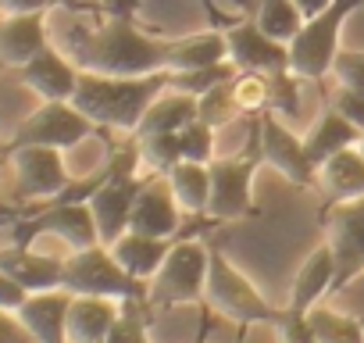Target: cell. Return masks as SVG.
I'll list each match as a JSON object with an SVG mask.
<instances>
[{"mask_svg": "<svg viewBox=\"0 0 364 343\" xmlns=\"http://www.w3.org/2000/svg\"><path fill=\"white\" fill-rule=\"evenodd\" d=\"M215 125L193 118L178 129V143H182V161H200V164H211L215 161Z\"/></svg>", "mask_w": 364, "mask_h": 343, "instance_id": "4dcf8cb0", "label": "cell"}, {"mask_svg": "<svg viewBox=\"0 0 364 343\" xmlns=\"http://www.w3.org/2000/svg\"><path fill=\"white\" fill-rule=\"evenodd\" d=\"M68 58L82 72L100 75H154V72H190L229 61L225 33L208 29L193 36H154L129 15H104L97 26H75L65 36Z\"/></svg>", "mask_w": 364, "mask_h": 343, "instance_id": "6da1fadb", "label": "cell"}, {"mask_svg": "<svg viewBox=\"0 0 364 343\" xmlns=\"http://www.w3.org/2000/svg\"><path fill=\"white\" fill-rule=\"evenodd\" d=\"M232 93L243 115L268 111V72H240L232 79Z\"/></svg>", "mask_w": 364, "mask_h": 343, "instance_id": "d6a6232c", "label": "cell"}, {"mask_svg": "<svg viewBox=\"0 0 364 343\" xmlns=\"http://www.w3.org/2000/svg\"><path fill=\"white\" fill-rule=\"evenodd\" d=\"M4 157H11L15 164L18 194L26 201H54L72 183L58 147H15V150H4Z\"/></svg>", "mask_w": 364, "mask_h": 343, "instance_id": "7c38bea8", "label": "cell"}, {"mask_svg": "<svg viewBox=\"0 0 364 343\" xmlns=\"http://www.w3.org/2000/svg\"><path fill=\"white\" fill-rule=\"evenodd\" d=\"M318 86H321V83H318ZM321 97H325V107H336L339 115H346V118L364 132V97H360V93H353V90H346V86L336 83V90H325V86H321Z\"/></svg>", "mask_w": 364, "mask_h": 343, "instance_id": "d590c367", "label": "cell"}, {"mask_svg": "<svg viewBox=\"0 0 364 343\" xmlns=\"http://www.w3.org/2000/svg\"><path fill=\"white\" fill-rule=\"evenodd\" d=\"M257 122H261V157L275 172H282V179H289L293 186H300V190L314 186L318 164L311 161L307 143L289 125H282V118L275 111H257Z\"/></svg>", "mask_w": 364, "mask_h": 343, "instance_id": "8fae6325", "label": "cell"}, {"mask_svg": "<svg viewBox=\"0 0 364 343\" xmlns=\"http://www.w3.org/2000/svg\"><path fill=\"white\" fill-rule=\"evenodd\" d=\"M229 61L240 72H286L289 68V43L268 36L257 19H243L240 26L225 29Z\"/></svg>", "mask_w": 364, "mask_h": 343, "instance_id": "4fadbf2b", "label": "cell"}, {"mask_svg": "<svg viewBox=\"0 0 364 343\" xmlns=\"http://www.w3.org/2000/svg\"><path fill=\"white\" fill-rule=\"evenodd\" d=\"M268 111L279 118H296L300 115V75L286 72H268Z\"/></svg>", "mask_w": 364, "mask_h": 343, "instance_id": "f546056e", "label": "cell"}, {"mask_svg": "<svg viewBox=\"0 0 364 343\" xmlns=\"http://www.w3.org/2000/svg\"><path fill=\"white\" fill-rule=\"evenodd\" d=\"M90 4L100 15H129V19H136V11H139V0H90Z\"/></svg>", "mask_w": 364, "mask_h": 343, "instance_id": "60d3db41", "label": "cell"}, {"mask_svg": "<svg viewBox=\"0 0 364 343\" xmlns=\"http://www.w3.org/2000/svg\"><path fill=\"white\" fill-rule=\"evenodd\" d=\"M321 222L328 233V247L336 258L332 290H343L350 279L364 272V197L357 201H328L321 208Z\"/></svg>", "mask_w": 364, "mask_h": 343, "instance_id": "9c48e42d", "label": "cell"}, {"mask_svg": "<svg viewBox=\"0 0 364 343\" xmlns=\"http://www.w3.org/2000/svg\"><path fill=\"white\" fill-rule=\"evenodd\" d=\"M0 154H4V143H0Z\"/></svg>", "mask_w": 364, "mask_h": 343, "instance_id": "f6af8a7d", "label": "cell"}, {"mask_svg": "<svg viewBox=\"0 0 364 343\" xmlns=\"http://www.w3.org/2000/svg\"><path fill=\"white\" fill-rule=\"evenodd\" d=\"M40 233H54L58 240H65L72 250H86L93 243H100L97 233V218L90 211V204H65V201H47L33 218L15 226V243L18 247H33V240Z\"/></svg>", "mask_w": 364, "mask_h": 343, "instance_id": "30bf717a", "label": "cell"}, {"mask_svg": "<svg viewBox=\"0 0 364 343\" xmlns=\"http://www.w3.org/2000/svg\"><path fill=\"white\" fill-rule=\"evenodd\" d=\"M182 229V208L168 186L164 176L150 172L136 204H132V218H129V233H143V236H161V240H178Z\"/></svg>", "mask_w": 364, "mask_h": 343, "instance_id": "5bb4252c", "label": "cell"}, {"mask_svg": "<svg viewBox=\"0 0 364 343\" xmlns=\"http://www.w3.org/2000/svg\"><path fill=\"white\" fill-rule=\"evenodd\" d=\"M197 118V97L178 93V90H164L143 115L139 129L132 136H154V132H178L186 122Z\"/></svg>", "mask_w": 364, "mask_h": 343, "instance_id": "d4e9b609", "label": "cell"}, {"mask_svg": "<svg viewBox=\"0 0 364 343\" xmlns=\"http://www.w3.org/2000/svg\"><path fill=\"white\" fill-rule=\"evenodd\" d=\"M93 132H97V125L72 100H43L15 129V136H11V143H4V150H15V147H58V150H68V147L82 143Z\"/></svg>", "mask_w": 364, "mask_h": 343, "instance_id": "ba28073f", "label": "cell"}, {"mask_svg": "<svg viewBox=\"0 0 364 343\" xmlns=\"http://www.w3.org/2000/svg\"><path fill=\"white\" fill-rule=\"evenodd\" d=\"M26 300H29V290H26L22 283H15L8 272H0V307L18 315V307H22Z\"/></svg>", "mask_w": 364, "mask_h": 343, "instance_id": "74e56055", "label": "cell"}, {"mask_svg": "<svg viewBox=\"0 0 364 343\" xmlns=\"http://www.w3.org/2000/svg\"><path fill=\"white\" fill-rule=\"evenodd\" d=\"M61 286L72 297H111V300H146V283L132 279L111 247L93 243L86 250H72L65 258Z\"/></svg>", "mask_w": 364, "mask_h": 343, "instance_id": "8992f818", "label": "cell"}, {"mask_svg": "<svg viewBox=\"0 0 364 343\" xmlns=\"http://www.w3.org/2000/svg\"><path fill=\"white\" fill-rule=\"evenodd\" d=\"M197 4L204 8V15H208V26H211V29H222V33H225V29H232V26H240V22H243V19H236L232 11L218 8L215 0H197Z\"/></svg>", "mask_w": 364, "mask_h": 343, "instance_id": "ab89813d", "label": "cell"}, {"mask_svg": "<svg viewBox=\"0 0 364 343\" xmlns=\"http://www.w3.org/2000/svg\"><path fill=\"white\" fill-rule=\"evenodd\" d=\"M272 325H275V336H279V343H318V336H314V325H311V315H307V311H300V307L275 311Z\"/></svg>", "mask_w": 364, "mask_h": 343, "instance_id": "836d02e7", "label": "cell"}, {"mask_svg": "<svg viewBox=\"0 0 364 343\" xmlns=\"http://www.w3.org/2000/svg\"><path fill=\"white\" fill-rule=\"evenodd\" d=\"M357 147H360V150H364V139H360V143H357Z\"/></svg>", "mask_w": 364, "mask_h": 343, "instance_id": "ee69618b", "label": "cell"}, {"mask_svg": "<svg viewBox=\"0 0 364 343\" xmlns=\"http://www.w3.org/2000/svg\"><path fill=\"white\" fill-rule=\"evenodd\" d=\"M0 272H8L29 293H43V290H58L61 286L65 258H47V254H36L33 247L11 243L8 250H0Z\"/></svg>", "mask_w": 364, "mask_h": 343, "instance_id": "ac0fdd59", "label": "cell"}, {"mask_svg": "<svg viewBox=\"0 0 364 343\" xmlns=\"http://www.w3.org/2000/svg\"><path fill=\"white\" fill-rule=\"evenodd\" d=\"M328 75H336L339 86H346V90H353V93L364 97V51H343L339 47Z\"/></svg>", "mask_w": 364, "mask_h": 343, "instance_id": "e575fe53", "label": "cell"}, {"mask_svg": "<svg viewBox=\"0 0 364 343\" xmlns=\"http://www.w3.org/2000/svg\"><path fill=\"white\" fill-rule=\"evenodd\" d=\"M318 176H321V183L328 190V201H357V197H364V150L357 143L336 150L328 161H321Z\"/></svg>", "mask_w": 364, "mask_h": 343, "instance_id": "44dd1931", "label": "cell"}, {"mask_svg": "<svg viewBox=\"0 0 364 343\" xmlns=\"http://www.w3.org/2000/svg\"><path fill=\"white\" fill-rule=\"evenodd\" d=\"M139 139V154H143V164L157 176H168V172L182 161V143H178V132H154V136H136Z\"/></svg>", "mask_w": 364, "mask_h": 343, "instance_id": "83f0119b", "label": "cell"}, {"mask_svg": "<svg viewBox=\"0 0 364 343\" xmlns=\"http://www.w3.org/2000/svg\"><path fill=\"white\" fill-rule=\"evenodd\" d=\"M208 329H211V318H204V329H200V336L193 343H208Z\"/></svg>", "mask_w": 364, "mask_h": 343, "instance_id": "7bdbcfd3", "label": "cell"}, {"mask_svg": "<svg viewBox=\"0 0 364 343\" xmlns=\"http://www.w3.org/2000/svg\"><path fill=\"white\" fill-rule=\"evenodd\" d=\"M208 268H211V247L204 240H175L164 265L146 283L150 307H178L204 300Z\"/></svg>", "mask_w": 364, "mask_h": 343, "instance_id": "277c9868", "label": "cell"}, {"mask_svg": "<svg viewBox=\"0 0 364 343\" xmlns=\"http://www.w3.org/2000/svg\"><path fill=\"white\" fill-rule=\"evenodd\" d=\"M125 307H122V315H118V322H114V329H111V336H107V343H150V304L143 307V311H136V304L139 300H122Z\"/></svg>", "mask_w": 364, "mask_h": 343, "instance_id": "1f68e13d", "label": "cell"}, {"mask_svg": "<svg viewBox=\"0 0 364 343\" xmlns=\"http://www.w3.org/2000/svg\"><path fill=\"white\" fill-rule=\"evenodd\" d=\"M332 279H336V258H332V247L321 243L296 272L293 279V293H289V307H300V311H311L328 290H332Z\"/></svg>", "mask_w": 364, "mask_h": 343, "instance_id": "7402d4cb", "label": "cell"}, {"mask_svg": "<svg viewBox=\"0 0 364 343\" xmlns=\"http://www.w3.org/2000/svg\"><path fill=\"white\" fill-rule=\"evenodd\" d=\"M204 300L229 315L232 322L240 325H250V322H272L275 318V307L254 290V283L222 254V250H211V268H208V290H204Z\"/></svg>", "mask_w": 364, "mask_h": 343, "instance_id": "52a82bcc", "label": "cell"}, {"mask_svg": "<svg viewBox=\"0 0 364 343\" xmlns=\"http://www.w3.org/2000/svg\"><path fill=\"white\" fill-rule=\"evenodd\" d=\"M236 115H243V111H240V104H236L232 79L222 83V86H211L204 97H197V118L208 122V125H215V129H225Z\"/></svg>", "mask_w": 364, "mask_h": 343, "instance_id": "f1b7e54d", "label": "cell"}, {"mask_svg": "<svg viewBox=\"0 0 364 343\" xmlns=\"http://www.w3.org/2000/svg\"><path fill=\"white\" fill-rule=\"evenodd\" d=\"M364 0H332L325 11L304 22V29L289 40V72L311 83H325L332 61L339 54V29Z\"/></svg>", "mask_w": 364, "mask_h": 343, "instance_id": "5b68a950", "label": "cell"}, {"mask_svg": "<svg viewBox=\"0 0 364 343\" xmlns=\"http://www.w3.org/2000/svg\"><path fill=\"white\" fill-rule=\"evenodd\" d=\"M50 47L47 15H0V65L22 68Z\"/></svg>", "mask_w": 364, "mask_h": 343, "instance_id": "e0dca14e", "label": "cell"}, {"mask_svg": "<svg viewBox=\"0 0 364 343\" xmlns=\"http://www.w3.org/2000/svg\"><path fill=\"white\" fill-rule=\"evenodd\" d=\"M360 139H364V132H360L346 115H339L336 107H325L321 118H318V125L304 136L307 154H311V161H314L318 168H321V161H328L336 150L353 147V143H360Z\"/></svg>", "mask_w": 364, "mask_h": 343, "instance_id": "603a6c76", "label": "cell"}, {"mask_svg": "<svg viewBox=\"0 0 364 343\" xmlns=\"http://www.w3.org/2000/svg\"><path fill=\"white\" fill-rule=\"evenodd\" d=\"M0 343H36V339L29 336V329L22 325V318L15 311L0 307Z\"/></svg>", "mask_w": 364, "mask_h": 343, "instance_id": "f35d334b", "label": "cell"}, {"mask_svg": "<svg viewBox=\"0 0 364 343\" xmlns=\"http://www.w3.org/2000/svg\"><path fill=\"white\" fill-rule=\"evenodd\" d=\"M171 90V72H154V75H100V72H82L72 104L97 125V129H122L136 132L146 107Z\"/></svg>", "mask_w": 364, "mask_h": 343, "instance_id": "7a4b0ae2", "label": "cell"}, {"mask_svg": "<svg viewBox=\"0 0 364 343\" xmlns=\"http://www.w3.org/2000/svg\"><path fill=\"white\" fill-rule=\"evenodd\" d=\"M122 300H111V297H72V307H68V325H65V336L68 343H107L122 307Z\"/></svg>", "mask_w": 364, "mask_h": 343, "instance_id": "d6986e66", "label": "cell"}, {"mask_svg": "<svg viewBox=\"0 0 364 343\" xmlns=\"http://www.w3.org/2000/svg\"><path fill=\"white\" fill-rule=\"evenodd\" d=\"M311 325H314V336L318 343H364V325L350 315H339L332 307H311Z\"/></svg>", "mask_w": 364, "mask_h": 343, "instance_id": "4316f807", "label": "cell"}, {"mask_svg": "<svg viewBox=\"0 0 364 343\" xmlns=\"http://www.w3.org/2000/svg\"><path fill=\"white\" fill-rule=\"evenodd\" d=\"M304 22H307V19H304V11L296 8V0H261L257 26H261L268 36L289 43V40L304 29Z\"/></svg>", "mask_w": 364, "mask_h": 343, "instance_id": "484cf974", "label": "cell"}, {"mask_svg": "<svg viewBox=\"0 0 364 343\" xmlns=\"http://www.w3.org/2000/svg\"><path fill=\"white\" fill-rule=\"evenodd\" d=\"M18 75H22V83H26L40 100H72L82 68H79L65 51H58V47L50 43V47H43L33 61H26V65L18 68Z\"/></svg>", "mask_w": 364, "mask_h": 343, "instance_id": "9a60e30c", "label": "cell"}, {"mask_svg": "<svg viewBox=\"0 0 364 343\" xmlns=\"http://www.w3.org/2000/svg\"><path fill=\"white\" fill-rule=\"evenodd\" d=\"M247 143L250 147L243 154L211 161V204H208L211 222H236V218L257 215L254 197H250L254 172L264 161L261 157V122H257V115H250V139Z\"/></svg>", "mask_w": 364, "mask_h": 343, "instance_id": "3957f363", "label": "cell"}, {"mask_svg": "<svg viewBox=\"0 0 364 343\" xmlns=\"http://www.w3.org/2000/svg\"><path fill=\"white\" fill-rule=\"evenodd\" d=\"M175 240H161V236H143V233H122L114 243H111V254L118 258V265L139 279V283H150L157 275V268L164 265L168 250H171Z\"/></svg>", "mask_w": 364, "mask_h": 343, "instance_id": "ffe728a7", "label": "cell"}, {"mask_svg": "<svg viewBox=\"0 0 364 343\" xmlns=\"http://www.w3.org/2000/svg\"><path fill=\"white\" fill-rule=\"evenodd\" d=\"M68 307H72V293L65 286H58V290L29 293V300L18 307V318L36 343H68V336H65Z\"/></svg>", "mask_w": 364, "mask_h": 343, "instance_id": "2e32d148", "label": "cell"}, {"mask_svg": "<svg viewBox=\"0 0 364 343\" xmlns=\"http://www.w3.org/2000/svg\"><path fill=\"white\" fill-rule=\"evenodd\" d=\"M50 8H75L72 0H0V15H47Z\"/></svg>", "mask_w": 364, "mask_h": 343, "instance_id": "8d00e7d4", "label": "cell"}, {"mask_svg": "<svg viewBox=\"0 0 364 343\" xmlns=\"http://www.w3.org/2000/svg\"><path fill=\"white\" fill-rule=\"evenodd\" d=\"M332 4V0H296V8L304 11V19H314L318 11H325Z\"/></svg>", "mask_w": 364, "mask_h": 343, "instance_id": "b9f144b4", "label": "cell"}, {"mask_svg": "<svg viewBox=\"0 0 364 343\" xmlns=\"http://www.w3.org/2000/svg\"><path fill=\"white\" fill-rule=\"evenodd\" d=\"M164 179H168L178 208L186 215H208V204H211V164L178 161Z\"/></svg>", "mask_w": 364, "mask_h": 343, "instance_id": "cb8c5ba5", "label": "cell"}]
</instances>
